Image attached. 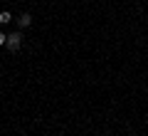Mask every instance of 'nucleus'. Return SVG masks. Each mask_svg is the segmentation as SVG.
Wrapping results in <instances>:
<instances>
[{"instance_id":"4","label":"nucleus","mask_w":148,"mask_h":136,"mask_svg":"<svg viewBox=\"0 0 148 136\" xmlns=\"http://www.w3.org/2000/svg\"><path fill=\"white\" fill-rule=\"evenodd\" d=\"M3 45H8V37L3 35V32H0V47H3Z\"/></svg>"},{"instance_id":"1","label":"nucleus","mask_w":148,"mask_h":136,"mask_svg":"<svg viewBox=\"0 0 148 136\" xmlns=\"http://www.w3.org/2000/svg\"><path fill=\"white\" fill-rule=\"evenodd\" d=\"M20 45H22V35H20V32L8 35V50H10V52H17V50H20Z\"/></svg>"},{"instance_id":"3","label":"nucleus","mask_w":148,"mask_h":136,"mask_svg":"<svg viewBox=\"0 0 148 136\" xmlns=\"http://www.w3.org/2000/svg\"><path fill=\"white\" fill-rule=\"evenodd\" d=\"M10 20H12V15H10L8 10H5V12H0V22H3V25H5V22H10Z\"/></svg>"},{"instance_id":"2","label":"nucleus","mask_w":148,"mask_h":136,"mask_svg":"<svg viewBox=\"0 0 148 136\" xmlns=\"http://www.w3.org/2000/svg\"><path fill=\"white\" fill-rule=\"evenodd\" d=\"M30 22H32V17L27 15V12H22V15H20V27H27Z\"/></svg>"}]
</instances>
